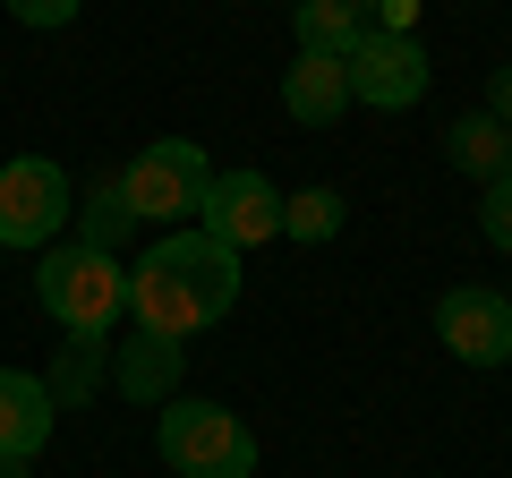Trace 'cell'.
<instances>
[{
  "mask_svg": "<svg viewBox=\"0 0 512 478\" xmlns=\"http://www.w3.org/2000/svg\"><path fill=\"white\" fill-rule=\"evenodd\" d=\"M231 308H239V257L205 231H163L146 257L128 265V316H137V333L188 342V333H214Z\"/></svg>",
  "mask_w": 512,
  "mask_h": 478,
  "instance_id": "cell-1",
  "label": "cell"
},
{
  "mask_svg": "<svg viewBox=\"0 0 512 478\" xmlns=\"http://www.w3.org/2000/svg\"><path fill=\"white\" fill-rule=\"evenodd\" d=\"M35 299L60 333H111L128 316V265L86 239H52L35 257Z\"/></svg>",
  "mask_w": 512,
  "mask_h": 478,
  "instance_id": "cell-2",
  "label": "cell"
},
{
  "mask_svg": "<svg viewBox=\"0 0 512 478\" xmlns=\"http://www.w3.org/2000/svg\"><path fill=\"white\" fill-rule=\"evenodd\" d=\"M154 453H163L171 478H256L248 419L222 410V402H188V393H171L154 410Z\"/></svg>",
  "mask_w": 512,
  "mask_h": 478,
  "instance_id": "cell-3",
  "label": "cell"
},
{
  "mask_svg": "<svg viewBox=\"0 0 512 478\" xmlns=\"http://www.w3.org/2000/svg\"><path fill=\"white\" fill-rule=\"evenodd\" d=\"M77 214V188L52 154H18V163H0V248H26L43 257Z\"/></svg>",
  "mask_w": 512,
  "mask_h": 478,
  "instance_id": "cell-4",
  "label": "cell"
},
{
  "mask_svg": "<svg viewBox=\"0 0 512 478\" xmlns=\"http://www.w3.org/2000/svg\"><path fill=\"white\" fill-rule=\"evenodd\" d=\"M205 188H214V163H205L197 137H154V146L120 171V197H128L137 222H188L205 205Z\"/></svg>",
  "mask_w": 512,
  "mask_h": 478,
  "instance_id": "cell-5",
  "label": "cell"
},
{
  "mask_svg": "<svg viewBox=\"0 0 512 478\" xmlns=\"http://www.w3.org/2000/svg\"><path fill=\"white\" fill-rule=\"evenodd\" d=\"M197 231L222 239L231 257H248L265 239H282V188L265 180V171H222V180L205 188V205H197Z\"/></svg>",
  "mask_w": 512,
  "mask_h": 478,
  "instance_id": "cell-6",
  "label": "cell"
},
{
  "mask_svg": "<svg viewBox=\"0 0 512 478\" xmlns=\"http://www.w3.org/2000/svg\"><path fill=\"white\" fill-rule=\"evenodd\" d=\"M342 69H350V103H367V111H410L427 94V77H436L419 35H376V26L359 35V52Z\"/></svg>",
  "mask_w": 512,
  "mask_h": 478,
  "instance_id": "cell-7",
  "label": "cell"
},
{
  "mask_svg": "<svg viewBox=\"0 0 512 478\" xmlns=\"http://www.w3.org/2000/svg\"><path fill=\"white\" fill-rule=\"evenodd\" d=\"M436 342L453 350L461 368H512V299L487 282H461L436 299Z\"/></svg>",
  "mask_w": 512,
  "mask_h": 478,
  "instance_id": "cell-8",
  "label": "cell"
},
{
  "mask_svg": "<svg viewBox=\"0 0 512 478\" xmlns=\"http://www.w3.org/2000/svg\"><path fill=\"white\" fill-rule=\"evenodd\" d=\"M60 427V402L35 368H0V453L9 461H35Z\"/></svg>",
  "mask_w": 512,
  "mask_h": 478,
  "instance_id": "cell-9",
  "label": "cell"
},
{
  "mask_svg": "<svg viewBox=\"0 0 512 478\" xmlns=\"http://www.w3.org/2000/svg\"><path fill=\"white\" fill-rule=\"evenodd\" d=\"M282 111H291L299 129H333L350 111V69L325 52H299L291 69H282Z\"/></svg>",
  "mask_w": 512,
  "mask_h": 478,
  "instance_id": "cell-10",
  "label": "cell"
},
{
  "mask_svg": "<svg viewBox=\"0 0 512 478\" xmlns=\"http://www.w3.org/2000/svg\"><path fill=\"white\" fill-rule=\"evenodd\" d=\"M180 368H188V350L171 342V333H137V342H120V368H111V385H120L137 410H163L171 393H180Z\"/></svg>",
  "mask_w": 512,
  "mask_h": 478,
  "instance_id": "cell-11",
  "label": "cell"
},
{
  "mask_svg": "<svg viewBox=\"0 0 512 478\" xmlns=\"http://www.w3.org/2000/svg\"><path fill=\"white\" fill-rule=\"evenodd\" d=\"M444 163H453V171H470L478 188H487V180H504V171H512V129L495 120V111H461L453 129H444Z\"/></svg>",
  "mask_w": 512,
  "mask_h": 478,
  "instance_id": "cell-12",
  "label": "cell"
},
{
  "mask_svg": "<svg viewBox=\"0 0 512 478\" xmlns=\"http://www.w3.org/2000/svg\"><path fill=\"white\" fill-rule=\"evenodd\" d=\"M367 35V9L359 0H299V52H325V60H350Z\"/></svg>",
  "mask_w": 512,
  "mask_h": 478,
  "instance_id": "cell-13",
  "label": "cell"
},
{
  "mask_svg": "<svg viewBox=\"0 0 512 478\" xmlns=\"http://www.w3.org/2000/svg\"><path fill=\"white\" fill-rule=\"evenodd\" d=\"M52 402L60 410H77V402H94V385H103V333H69L60 342V359H52Z\"/></svg>",
  "mask_w": 512,
  "mask_h": 478,
  "instance_id": "cell-14",
  "label": "cell"
},
{
  "mask_svg": "<svg viewBox=\"0 0 512 478\" xmlns=\"http://www.w3.org/2000/svg\"><path fill=\"white\" fill-rule=\"evenodd\" d=\"M342 222H350L342 188H291V197H282V239H308V248H325V239H342Z\"/></svg>",
  "mask_w": 512,
  "mask_h": 478,
  "instance_id": "cell-15",
  "label": "cell"
},
{
  "mask_svg": "<svg viewBox=\"0 0 512 478\" xmlns=\"http://www.w3.org/2000/svg\"><path fill=\"white\" fill-rule=\"evenodd\" d=\"M137 231V214H128V197H120V180H103L86 197V214H77V239L86 248H103V257H120V239Z\"/></svg>",
  "mask_w": 512,
  "mask_h": 478,
  "instance_id": "cell-16",
  "label": "cell"
},
{
  "mask_svg": "<svg viewBox=\"0 0 512 478\" xmlns=\"http://www.w3.org/2000/svg\"><path fill=\"white\" fill-rule=\"evenodd\" d=\"M478 239H487L495 257H512V171L478 188Z\"/></svg>",
  "mask_w": 512,
  "mask_h": 478,
  "instance_id": "cell-17",
  "label": "cell"
},
{
  "mask_svg": "<svg viewBox=\"0 0 512 478\" xmlns=\"http://www.w3.org/2000/svg\"><path fill=\"white\" fill-rule=\"evenodd\" d=\"M0 9H9L18 26H43V35H52V26H69L77 9H86V0H0Z\"/></svg>",
  "mask_w": 512,
  "mask_h": 478,
  "instance_id": "cell-18",
  "label": "cell"
},
{
  "mask_svg": "<svg viewBox=\"0 0 512 478\" xmlns=\"http://www.w3.org/2000/svg\"><path fill=\"white\" fill-rule=\"evenodd\" d=\"M427 0H376V35H410Z\"/></svg>",
  "mask_w": 512,
  "mask_h": 478,
  "instance_id": "cell-19",
  "label": "cell"
},
{
  "mask_svg": "<svg viewBox=\"0 0 512 478\" xmlns=\"http://www.w3.org/2000/svg\"><path fill=\"white\" fill-rule=\"evenodd\" d=\"M487 111H495V120H504V129H512V60H504V69H495V77H487Z\"/></svg>",
  "mask_w": 512,
  "mask_h": 478,
  "instance_id": "cell-20",
  "label": "cell"
},
{
  "mask_svg": "<svg viewBox=\"0 0 512 478\" xmlns=\"http://www.w3.org/2000/svg\"><path fill=\"white\" fill-rule=\"evenodd\" d=\"M0 478H35V461H9V453H0Z\"/></svg>",
  "mask_w": 512,
  "mask_h": 478,
  "instance_id": "cell-21",
  "label": "cell"
},
{
  "mask_svg": "<svg viewBox=\"0 0 512 478\" xmlns=\"http://www.w3.org/2000/svg\"><path fill=\"white\" fill-rule=\"evenodd\" d=\"M359 9H376V0H359Z\"/></svg>",
  "mask_w": 512,
  "mask_h": 478,
  "instance_id": "cell-22",
  "label": "cell"
}]
</instances>
